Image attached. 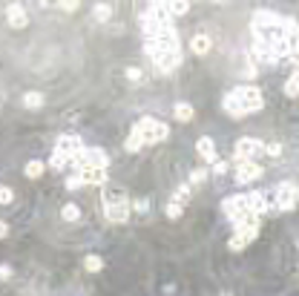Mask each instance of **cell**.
Wrapping results in <instances>:
<instances>
[{
    "label": "cell",
    "mask_w": 299,
    "mask_h": 296,
    "mask_svg": "<svg viewBox=\"0 0 299 296\" xmlns=\"http://www.w3.org/2000/svg\"><path fill=\"white\" fill-rule=\"evenodd\" d=\"M222 210H225V216L233 222V219H239V216H245V213H250L248 210V195L245 193H239V195H230V199H225L222 202Z\"/></svg>",
    "instance_id": "6"
},
{
    "label": "cell",
    "mask_w": 299,
    "mask_h": 296,
    "mask_svg": "<svg viewBox=\"0 0 299 296\" xmlns=\"http://www.w3.org/2000/svg\"><path fill=\"white\" fill-rule=\"evenodd\" d=\"M285 35H288L291 49H299V23L293 17H285Z\"/></svg>",
    "instance_id": "17"
},
{
    "label": "cell",
    "mask_w": 299,
    "mask_h": 296,
    "mask_svg": "<svg viewBox=\"0 0 299 296\" xmlns=\"http://www.w3.org/2000/svg\"><path fill=\"white\" fill-rule=\"evenodd\" d=\"M285 95H288V98H296L299 95V69H293V72L288 75V81H285Z\"/></svg>",
    "instance_id": "20"
},
{
    "label": "cell",
    "mask_w": 299,
    "mask_h": 296,
    "mask_svg": "<svg viewBox=\"0 0 299 296\" xmlns=\"http://www.w3.org/2000/svg\"><path fill=\"white\" fill-rule=\"evenodd\" d=\"M262 175V167L256 164V161H239L236 164V184H250Z\"/></svg>",
    "instance_id": "8"
},
{
    "label": "cell",
    "mask_w": 299,
    "mask_h": 296,
    "mask_svg": "<svg viewBox=\"0 0 299 296\" xmlns=\"http://www.w3.org/2000/svg\"><path fill=\"white\" fill-rule=\"evenodd\" d=\"M265 107V95L259 87L253 84H245V87H236L225 95V101H222V109H225L230 118H245L250 112H259Z\"/></svg>",
    "instance_id": "1"
},
{
    "label": "cell",
    "mask_w": 299,
    "mask_h": 296,
    "mask_svg": "<svg viewBox=\"0 0 299 296\" xmlns=\"http://www.w3.org/2000/svg\"><path fill=\"white\" fill-rule=\"evenodd\" d=\"M141 147H144V141H141L135 132H130V135H127V141H124V150H127V152H138Z\"/></svg>",
    "instance_id": "28"
},
{
    "label": "cell",
    "mask_w": 299,
    "mask_h": 296,
    "mask_svg": "<svg viewBox=\"0 0 299 296\" xmlns=\"http://www.w3.org/2000/svg\"><path fill=\"white\" fill-rule=\"evenodd\" d=\"M23 107L26 109H41L44 107V95L41 92H26L23 95Z\"/></svg>",
    "instance_id": "24"
},
{
    "label": "cell",
    "mask_w": 299,
    "mask_h": 296,
    "mask_svg": "<svg viewBox=\"0 0 299 296\" xmlns=\"http://www.w3.org/2000/svg\"><path fill=\"white\" fill-rule=\"evenodd\" d=\"M6 236H9V224L0 222V239H6Z\"/></svg>",
    "instance_id": "40"
},
{
    "label": "cell",
    "mask_w": 299,
    "mask_h": 296,
    "mask_svg": "<svg viewBox=\"0 0 299 296\" xmlns=\"http://www.w3.org/2000/svg\"><path fill=\"white\" fill-rule=\"evenodd\" d=\"M164 213H167V219H173V222H175V219H182L184 207H182V204H178V202H170V204H167V210H164Z\"/></svg>",
    "instance_id": "30"
},
{
    "label": "cell",
    "mask_w": 299,
    "mask_h": 296,
    "mask_svg": "<svg viewBox=\"0 0 299 296\" xmlns=\"http://www.w3.org/2000/svg\"><path fill=\"white\" fill-rule=\"evenodd\" d=\"M12 199H15L12 187H0V204H12Z\"/></svg>",
    "instance_id": "33"
},
{
    "label": "cell",
    "mask_w": 299,
    "mask_h": 296,
    "mask_svg": "<svg viewBox=\"0 0 299 296\" xmlns=\"http://www.w3.org/2000/svg\"><path fill=\"white\" fill-rule=\"evenodd\" d=\"M135 210H141V213H144V210H150V202H147V199H141V202H135Z\"/></svg>",
    "instance_id": "39"
},
{
    "label": "cell",
    "mask_w": 299,
    "mask_h": 296,
    "mask_svg": "<svg viewBox=\"0 0 299 296\" xmlns=\"http://www.w3.org/2000/svg\"><path fill=\"white\" fill-rule=\"evenodd\" d=\"M55 150L64 152V155H69V161H72V155L84 152L87 147H84V141H81L78 135H58V141H55Z\"/></svg>",
    "instance_id": "7"
},
{
    "label": "cell",
    "mask_w": 299,
    "mask_h": 296,
    "mask_svg": "<svg viewBox=\"0 0 299 296\" xmlns=\"http://www.w3.org/2000/svg\"><path fill=\"white\" fill-rule=\"evenodd\" d=\"M66 164H69V155H64V152H58V150H52V159H49L52 170H64Z\"/></svg>",
    "instance_id": "25"
},
{
    "label": "cell",
    "mask_w": 299,
    "mask_h": 296,
    "mask_svg": "<svg viewBox=\"0 0 299 296\" xmlns=\"http://www.w3.org/2000/svg\"><path fill=\"white\" fill-rule=\"evenodd\" d=\"M265 155H270V159H279V155H282V144H279V141H270V144H265Z\"/></svg>",
    "instance_id": "32"
},
{
    "label": "cell",
    "mask_w": 299,
    "mask_h": 296,
    "mask_svg": "<svg viewBox=\"0 0 299 296\" xmlns=\"http://www.w3.org/2000/svg\"><path fill=\"white\" fill-rule=\"evenodd\" d=\"M6 279H12V267H9V265H0V282H6Z\"/></svg>",
    "instance_id": "36"
},
{
    "label": "cell",
    "mask_w": 299,
    "mask_h": 296,
    "mask_svg": "<svg viewBox=\"0 0 299 296\" xmlns=\"http://www.w3.org/2000/svg\"><path fill=\"white\" fill-rule=\"evenodd\" d=\"M104 216L110 219V222H115V224L127 222V219H130V202H127V204H110V207H104Z\"/></svg>",
    "instance_id": "13"
},
{
    "label": "cell",
    "mask_w": 299,
    "mask_h": 296,
    "mask_svg": "<svg viewBox=\"0 0 299 296\" xmlns=\"http://www.w3.org/2000/svg\"><path fill=\"white\" fill-rule=\"evenodd\" d=\"M81 184H84V181H81V175H69V179H66V190H78Z\"/></svg>",
    "instance_id": "34"
},
{
    "label": "cell",
    "mask_w": 299,
    "mask_h": 296,
    "mask_svg": "<svg viewBox=\"0 0 299 296\" xmlns=\"http://www.w3.org/2000/svg\"><path fill=\"white\" fill-rule=\"evenodd\" d=\"M61 219H64V222H78L81 219V207L78 204H64V207H61Z\"/></svg>",
    "instance_id": "22"
},
{
    "label": "cell",
    "mask_w": 299,
    "mask_h": 296,
    "mask_svg": "<svg viewBox=\"0 0 299 296\" xmlns=\"http://www.w3.org/2000/svg\"><path fill=\"white\" fill-rule=\"evenodd\" d=\"M6 21H9V26H12V29H23V26L29 23V15H26V9H23L21 3H12V6H9V12H6Z\"/></svg>",
    "instance_id": "10"
},
{
    "label": "cell",
    "mask_w": 299,
    "mask_h": 296,
    "mask_svg": "<svg viewBox=\"0 0 299 296\" xmlns=\"http://www.w3.org/2000/svg\"><path fill=\"white\" fill-rule=\"evenodd\" d=\"M87 164L89 167H98V170H107V164H110V155H107L101 147H87Z\"/></svg>",
    "instance_id": "15"
},
{
    "label": "cell",
    "mask_w": 299,
    "mask_h": 296,
    "mask_svg": "<svg viewBox=\"0 0 299 296\" xmlns=\"http://www.w3.org/2000/svg\"><path fill=\"white\" fill-rule=\"evenodd\" d=\"M207 181V170L205 167H196L193 173H190V184H205Z\"/></svg>",
    "instance_id": "31"
},
{
    "label": "cell",
    "mask_w": 299,
    "mask_h": 296,
    "mask_svg": "<svg viewBox=\"0 0 299 296\" xmlns=\"http://www.w3.org/2000/svg\"><path fill=\"white\" fill-rule=\"evenodd\" d=\"M288 64H293L299 69V49H291V55H288Z\"/></svg>",
    "instance_id": "37"
},
{
    "label": "cell",
    "mask_w": 299,
    "mask_h": 296,
    "mask_svg": "<svg viewBox=\"0 0 299 296\" xmlns=\"http://www.w3.org/2000/svg\"><path fill=\"white\" fill-rule=\"evenodd\" d=\"M273 204H276L279 210H293L299 204V187L296 184H291V181H282L276 190H273Z\"/></svg>",
    "instance_id": "3"
},
{
    "label": "cell",
    "mask_w": 299,
    "mask_h": 296,
    "mask_svg": "<svg viewBox=\"0 0 299 296\" xmlns=\"http://www.w3.org/2000/svg\"><path fill=\"white\" fill-rule=\"evenodd\" d=\"M44 170H46V167H44V161H29V164H26V167H23V173H26V179H41V175H44Z\"/></svg>",
    "instance_id": "23"
},
{
    "label": "cell",
    "mask_w": 299,
    "mask_h": 296,
    "mask_svg": "<svg viewBox=\"0 0 299 296\" xmlns=\"http://www.w3.org/2000/svg\"><path fill=\"white\" fill-rule=\"evenodd\" d=\"M132 132L144 141V147H150V144H158V141H164V138L170 135V127L164 121H158V118H141V121H135L132 124Z\"/></svg>",
    "instance_id": "2"
},
{
    "label": "cell",
    "mask_w": 299,
    "mask_h": 296,
    "mask_svg": "<svg viewBox=\"0 0 299 296\" xmlns=\"http://www.w3.org/2000/svg\"><path fill=\"white\" fill-rule=\"evenodd\" d=\"M190 49H193V55H207L213 49V37L205 35V32H196L190 37Z\"/></svg>",
    "instance_id": "12"
},
{
    "label": "cell",
    "mask_w": 299,
    "mask_h": 296,
    "mask_svg": "<svg viewBox=\"0 0 299 296\" xmlns=\"http://www.w3.org/2000/svg\"><path fill=\"white\" fill-rule=\"evenodd\" d=\"M92 17L98 23H107L112 17V6H110V3H95V6H92Z\"/></svg>",
    "instance_id": "19"
},
{
    "label": "cell",
    "mask_w": 299,
    "mask_h": 296,
    "mask_svg": "<svg viewBox=\"0 0 299 296\" xmlns=\"http://www.w3.org/2000/svg\"><path fill=\"white\" fill-rule=\"evenodd\" d=\"M173 118H175L178 124H187V121H193V118H196V109L190 107L187 101H178V104L173 107Z\"/></svg>",
    "instance_id": "16"
},
{
    "label": "cell",
    "mask_w": 299,
    "mask_h": 296,
    "mask_svg": "<svg viewBox=\"0 0 299 296\" xmlns=\"http://www.w3.org/2000/svg\"><path fill=\"white\" fill-rule=\"evenodd\" d=\"M296 245H299V242H296Z\"/></svg>",
    "instance_id": "41"
},
{
    "label": "cell",
    "mask_w": 299,
    "mask_h": 296,
    "mask_svg": "<svg viewBox=\"0 0 299 296\" xmlns=\"http://www.w3.org/2000/svg\"><path fill=\"white\" fill-rule=\"evenodd\" d=\"M279 23H282V17L273 15L270 9H256L253 17H250V26H253V32H270V29H276Z\"/></svg>",
    "instance_id": "5"
},
{
    "label": "cell",
    "mask_w": 299,
    "mask_h": 296,
    "mask_svg": "<svg viewBox=\"0 0 299 296\" xmlns=\"http://www.w3.org/2000/svg\"><path fill=\"white\" fill-rule=\"evenodd\" d=\"M256 236H259V230H242V233H233V236H230V242H227V247H230L233 253H236V250H245V247H248Z\"/></svg>",
    "instance_id": "11"
},
{
    "label": "cell",
    "mask_w": 299,
    "mask_h": 296,
    "mask_svg": "<svg viewBox=\"0 0 299 296\" xmlns=\"http://www.w3.org/2000/svg\"><path fill=\"white\" fill-rule=\"evenodd\" d=\"M84 270H89V273H98V270H104V259H101V256H95V253L84 256Z\"/></svg>",
    "instance_id": "21"
},
{
    "label": "cell",
    "mask_w": 299,
    "mask_h": 296,
    "mask_svg": "<svg viewBox=\"0 0 299 296\" xmlns=\"http://www.w3.org/2000/svg\"><path fill=\"white\" fill-rule=\"evenodd\" d=\"M196 150H198V155H202L205 161H213V164L219 161V155H216V147H213V138H210V135H202V138H198V141H196Z\"/></svg>",
    "instance_id": "14"
},
{
    "label": "cell",
    "mask_w": 299,
    "mask_h": 296,
    "mask_svg": "<svg viewBox=\"0 0 299 296\" xmlns=\"http://www.w3.org/2000/svg\"><path fill=\"white\" fill-rule=\"evenodd\" d=\"M213 173H216V175H225L227 173V161H216V164H213Z\"/></svg>",
    "instance_id": "35"
},
{
    "label": "cell",
    "mask_w": 299,
    "mask_h": 296,
    "mask_svg": "<svg viewBox=\"0 0 299 296\" xmlns=\"http://www.w3.org/2000/svg\"><path fill=\"white\" fill-rule=\"evenodd\" d=\"M58 9H64V12H75V9H78V3H72V0H66V3H58Z\"/></svg>",
    "instance_id": "38"
},
{
    "label": "cell",
    "mask_w": 299,
    "mask_h": 296,
    "mask_svg": "<svg viewBox=\"0 0 299 296\" xmlns=\"http://www.w3.org/2000/svg\"><path fill=\"white\" fill-rule=\"evenodd\" d=\"M167 9H170V15H173V17H182V15H187V12H190V3L175 0V3H167Z\"/></svg>",
    "instance_id": "26"
},
{
    "label": "cell",
    "mask_w": 299,
    "mask_h": 296,
    "mask_svg": "<svg viewBox=\"0 0 299 296\" xmlns=\"http://www.w3.org/2000/svg\"><path fill=\"white\" fill-rule=\"evenodd\" d=\"M236 161H256L259 155H265V144L259 141V138H239L236 141Z\"/></svg>",
    "instance_id": "4"
},
{
    "label": "cell",
    "mask_w": 299,
    "mask_h": 296,
    "mask_svg": "<svg viewBox=\"0 0 299 296\" xmlns=\"http://www.w3.org/2000/svg\"><path fill=\"white\" fill-rule=\"evenodd\" d=\"M110 204H127V193L121 187H112L104 193V207H110Z\"/></svg>",
    "instance_id": "18"
},
{
    "label": "cell",
    "mask_w": 299,
    "mask_h": 296,
    "mask_svg": "<svg viewBox=\"0 0 299 296\" xmlns=\"http://www.w3.org/2000/svg\"><path fill=\"white\" fill-rule=\"evenodd\" d=\"M190 195H193V193H190V184H178V190H175V195H173V202H178L184 207V204L190 202Z\"/></svg>",
    "instance_id": "29"
},
{
    "label": "cell",
    "mask_w": 299,
    "mask_h": 296,
    "mask_svg": "<svg viewBox=\"0 0 299 296\" xmlns=\"http://www.w3.org/2000/svg\"><path fill=\"white\" fill-rule=\"evenodd\" d=\"M124 78H127V84H132V87H135V84H141V81H144V72H141L138 66H127Z\"/></svg>",
    "instance_id": "27"
},
{
    "label": "cell",
    "mask_w": 299,
    "mask_h": 296,
    "mask_svg": "<svg viewBox=\"0 0 299 296\" xmlns=\"http://www.w3.org/2000/svg\"><path fill=\"white\" fill-rule=\"evenodd\" d=\"M78 175H81V181H84V184H107V179H110V175H107V170H98V167H81L78 170Z\"/></svg>",
    "instance_id": "9"
}]
</instances>
